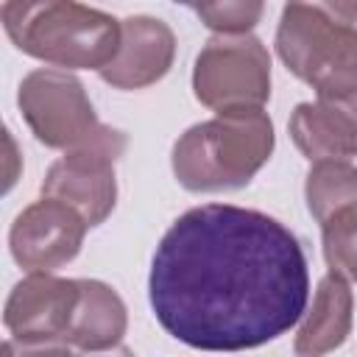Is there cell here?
<instances>
[{"instance_id": "ac0fdd59", "label": "cell", "mask_w": 357, "mask_h": 357, "mask_svg": "<svg viewBox=\"0 0 357 357\" xmlns=\"http://www.w3.org/2000/svg\"><path fill=\"white\" fill-rule=\"evenodd\" d=\"M75 357H137L128 346H114V349H103V351H81V354H75Z\"/></svg>"}, {"instance_id": "9a60e30c", "label": "cell", "mask_w": 357, "mask_h": 357, "mask_svg": "<svg viewBox=\"0 0 357 357\" xmlns=\"http://www.w3.org/2000/svg\"><path fill=\"white\" fill-rule=\"evenodd\" d=\"M321 240L329 273L357 282V206L343 209L321 223Z\"/></svg>"}, {"instance_id": "7a4b0ae2", "label": "cell", "mask_w": 357, "mask_h": 357, "mask_svg": "<svg viewBox=\"0 0 357 357\" xmlns=\"http://www.w3.org/2000/svg\"><path fill=\"white\" fill-rule=\"evenodd\" d=\"M284 67L357 131V3H287L276 28Z\"/></svg>"}, {"instance_id": "277c9868", "label": "cell", "mask_w": 357, "mask_h": 357, "mask_svg": "<svg viewBox=\"0 0 357 357\" xmlns=\"http://www.w3.org/2000/svg\"><path fill=\"white\" fill-rule=\"evenodd\" d=\"M0 20L17 50L45 64L70 70H103L120 50L123 22L100 8L70 0H8Z\"/></svg>"}, {"instance_id": "8992f818", "label": "cell", "mask_w": 357, "mask_h": 357, "mask_svg": "<svg viewBox=\"0 0 357 357\" xmlns=\"http://www.w3.org/2000/svg\"><path fill=\"white\" fill-rule=\"evenodd\" d=\"M17 106L31 134L45 148L64 153L86 145L103 128L84 84L67 70L42 67L28 73L17 89Z\"/></svg>"}, {"instance_id": "52a82bcc", "label": "cell", "mask_w": 357, "mask_h": 357, "mask_svg": "<svg viewBox=\"0 0 357 357\" xmlns=\"http://www.w3.org/2000/svg\"><path fill=\"white\" fill-rule=\"evenodd\" d=\"M128 139L123 131L103 126L95 139L67 151L50 165L42 181V198L61 201L73 206L86 226H100L117 204V176L114 162L123 156Z\"/></svg>"}, {"instance_id": "30bf717a", "label": "cell", "mask_w": 357, "mask_h": 357, "mask_svg": "<svg viewBox=\"0 0 357 357\" xmlns=\"http://www.w3.org/2000/svg\"><path fill=\"white\" fill-rule=\"evenodd\" d=\"M176 59V33L159 17H126L120 50L98 75L114 89H145L162 81Z\"/></svg>"}, {"instance_id": "5b68a950", "label": "cell", "mask_w": 357, "mask_h": 357, "mask_svg": "<svg viewBox=\"0 0 357 357\" xmlns=\"http://www.w3.org/2000/svg\"><path fill=\"white\" fill-rule=\"evenodd\" d=\"M195 100L215 114L237 109H262L271 98V56L251 36H212L195 56Z\"/></svg>"}, {"instance_id": "5bb4252c", "label": "cell", "mask_w": 357, "mask_h": 357, "mask_svg": "<svg viewBox=\"0 0 357 357\" xmlns=\"http://www.w3.org/2000/svg\"><path fill=\"white\" fill-rule=\"evenodd\" d=\"M307 209L318 223L357 206V165L351 162H315L304 181Z\"/></svg>"}, {"instance_id": "6da1fadb", "label": "cell", "mask_w": 357, "mask_h": 357, "mask_svg": "<svg viewBox=\"0 0 357 357\" xmlns=\"http://www.w3.org/2000/svg\"><path fill=\"white\" fill-rule=\"evenodd\" d=\"M148 298L162 329L192 349H257L304 318L307 257L276 218L231 204H201L162 234Z\"/></svg>"}, {"instance_id": "e0dca14e", "label": "cell", "mask_w": 357, "mask_h": 357, "mask_svg": "<svg viewBox=\"0 0 357 357\" xmlns=\"http://www.w3.org/2000/svg\"><path fill=\"white\" fill-rule=\"evenodd\" d=\"M3 357H75L67 343H22L8 337L3 343Z\"/></svg>"}, {"instance_id": "7c38bea8", "label": "cell", "mask_w": 357, "mask_h": 357, "mask_svg": "<svg viewBox=\"0 0 357 357\" xmlns=\"http://www.w3.org/2000/svg\"><path fill=\"white\" fill-rule=\"evenodd\" d=\"M81 296L64 343L81 351H103L123 343L128 312L120 293L100 279H78Z\"/></svg>"}, {"instance_id": "9c48e42d", "label": "cell", "mask_w": 357, "mask_h": 357, "mask_svg": "<svg viewBox=\"0 0 357 357\" xmlns=\"http://www.w3.org/2000/svg\"><path fill=\"white\" fill-rule=\"evenodd\" d=\"M78 279H59L53 273H28L6 298L3 324L14 340L22 343H64L78 307Z\"/></svg>"}, {"instance_id": "4fadbf2b", "label": "cell", "mask_w": 357, "mask_h": 357, "mask_svg": "<svg viewBox=\"0 0 357 357\" xmlns=\"http://www.w3.org/2000/svg\"><path fill=\"white\" fill-rule=\"evenodd\" d=\"M287 131L296 148L315 162H349L357 156V131L324 103H298L290 114Z\"/></svg>"}, {"instance_id": "8fae6325", "label": "cell", "mask_w": 357, "mask_h": 357, "mask_svg": "<svg viewBox=\"0 0 357 357\" xmlns=\"http://www.w3.org/2000/svg\"><path fill=\"white\" fill-rule=\"evenodd\" d=\"M351 290L349 282L326 273L318 282V290L312 296V307L304 312V321L296 332L293 349L298 357H324L335 349H340L351 332Z\"/></svg>"}, {"instance_id": "ba28073f", "label": "cell", "mask_w": 357, "mask_h": 357, "mask_svg": "<svg viewBox=\"0 0 357 357\" xmlns=\"http://www.w3.org/2000/svg\"><path fill=\"white\" fill-rule=\"evenodd\" d=\"M86 229V220L73 206L39 198L14 218L8 248L14 262L28 273H50L78 257Z\"/></svg>"}, {"instance_id": "2e32d148", "label": "cell", "mask_w": 357, "mask_h": 357, "mask_svg": "<svg viewBox=\"0 0 357 357\" xmlns=\"http://www.w3.org/2000/svg\"><path fill=\"white\" fill-rule=\"evenodd\" d=\"M192 11L218 36H243V33H248L262 20L265 6L259 0H231V3L192 6Z\"/></svg>"}, {"instance_id": "3957f363", "label": "cell", "mask_w": 357, "mask_h": 357, "mask_svg": "<svg viewBox=\"0 0 357 357\" xmlns=\"http://www.w3.org/2000/svg\"><path fill=\"white\" fill-rule=\"evenodd\" d=\"M276 145L273 123L262 109L220 112L190 126L173 145V176L190 192H229L245 187Z\"/></svg>"}]
</instances>
